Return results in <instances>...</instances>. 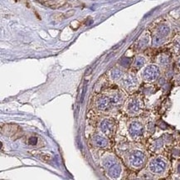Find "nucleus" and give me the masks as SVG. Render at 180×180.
Masks as SVG:
<instances>
[{"mask_svg":"<svg viewBox=\"0 0 180 180\" xmlns=\"http://www.w3.org/2000/svg\"><path fill=\"white\" fill-rule=\"evenodd\" d=\"M141 110V102L138 99L134 98L129 101L128 104V110L131 114H136Z\"/></svg>","mask_w":180,"mask_h":180,"instance_id":"6","label":"nucleus"},{"mask_svg":"<svg viewBox=\"0 0 180 180\" xmlns=\"http://www.w3.org/2000/svg\"><path fill=\"white\" fill-rule=\"evenodd\" d=\"M178 65H179L180 67V57H179V61H178Z\"/></svg>","mask_w":180,"mask_h":180,"instance_id":"21","label":"nucleus"},{"mask_svg":"<svg viewBox=\"0 0 180 180\" xmlns=\"http://www.w3.org/2000/svg\"><path fill=\"white\" fill-rule=\"evenodd\" d=\"M101 129L104 133H110L112 130V123L110 120H104L101 124Z\"/></svg>","mask_w":180,"mask_h":180,"instance_id":"10","label":"nucleus"},{"mask_svg":"<svg viewBox=\"0 0 180 180\" xmlns=\"http://www.w3.org/2000/svg\"><path fill=\"white\" fill-rule=\"evenodd\" d=\"M129 133L133 137L137 138L144 133V126L139 121H133L129 125Z\"/></svg>","mask_w":180,"mask_h":180,"instance_id":"4","label":"nucleus"},{"mask_svg":"<svg viewBox=\"0 0 180 180\" xmlns=\"http://www.w3.org/2000/svg\"><path fill=\"white\" fill-rule=\"evenodd\" d=\"M149 170L156 174H160L164 173L167 168V163L162 158H155L150 161L149 165Z\"/></svg>","mask_w":180,"mask_h":180,"instance_id":"2","label":"nucleus"},{"mask_svg":"<svg viewBox=\"0 0 180 180\" xmlns=\"http://www.w3.org/2000/svg\"><path fill=\"white\" fill-rule=\"evenodd\" d=\"M122 101V96L120 94H115L110 97V101L113 104H119Z\"/></svg>","mask_w":180,"mask_h":180,"instance_id":"16","label":"nucleus"},{"mask_svg":"<svg viewBox=\"0 0 180 180\" xmlns=\"http://www.w3.org/2000/svg\"><path fill=\"white\" fill-rule=\"evenodd\" d=\"M116 162H117V160H115L114 157H112V156H109V157H107L105 160H104L103 165H104V166H105L106 169H109L110 166H112V165H113L114 164H115Z\"/></svg>","mask_w":180,"mask_h":180,"instance_id":"13","label":"nucleus"},{"mask_svg":"<svg viewBox=\"0 0 180 180\" xmlns=\"http://www.w3.org/2000/svg\"><path fill=\"white\" fill-rule=\"evenodd\" d=\"M145 62H146V61H145V58H144V57L139 56V57H136L135 60H134V67H137V68H140V67H142L144 64H145Z\"/></svg>","mask_w":180,"mask_h":180,"instance_id":"14","label":"nucleus"},{"mask_svg":"<svg viewBox=\"0 0 180 180\" xmlns=\"http://www.w3.org/2000/svg\"><path fill=\"white\" fill-rule=\"evenodd\" d=\"M110 76H111V78L115 80V81H117V80H120L122 76H123V72L120 70V69H118V68H115L111 71V73H110Z\"/></svg>","mask_w":180,"mask_h":180,"instance_id":"12","label":"nucleus"},{"mask_svg":"<svg viewBox=\"0 0 180 180\" xmlns=\"http://www.w3.org/2000/svg\"><path fill=\"white\" fill-rule=\"evenodd\" d=\"M175 47H176V49H177L178 51H180V39L176 41V43H175Z\"/></svg>","mask_w":180,"mask_h":180,"instance_id":"20","label":"nucleus"},{"mask_svg":"<svg viewBox=\"0 0 180 180\" xmlns=\"http://www.w3.org/2000/svg\"><path fill=\"white\" fill-rule=\"evenodd\" d=\"M29 142L31 144H36V143L37 142V139L36 137H32L31 139H29Z\"/></svg>","mask_w":180,"mask_h":180,"instance_id":"19","label":"nucleus"},{"mask_svg":"<svg viewBox=\"0 0 180 180\" xmlns=\"http://www.w3.org/2000/svg\"><path fill=\"white\" fill-rule=\"evenodd\" d=\"M170 32V28L169 27L168 25H165V24H163V25L160 26V27L158 28V34H160L162 37H165L166 36H168Z\"/></svg>","mask_w":180,"mask_h":180,"instance_id":"11","label":"nucleus"},{"mask_svg":"<svg viewBox=\"0 0 180 180\" xmlns=\"http://www.w3.org/2000/svg\"><path fill=\"white\" fill-rule=\"evenodd\" d=\"M92 140L93 143L98 147H105L108 144L107 139L102 137V136H100V135H95L93 137Z\"/></svg>","mask_w":180,"mask_h":180,"instance_id":"9","label":"nucleus"},{"mask_svg":"<svg viewBox=\"0 0 180 180\" xmlns=\"http://www.w3.org/2000/svg\"><path fill=\"white\" fill-rule=\"evenodd\" d=\"M121 174V166L119 164L118 162H116L115 164H114L112 166H110L108 169V174L110 178L112 179H117L120 177V175Z\"/></svg>","mask_w":180,"mask_h":180,"instance_id":"7","label":"nucleus"},{"mask_svg":"<svg viewBox=\"0 0 180 180\" xmlns=\"http://www.w3.org/2000/svg\"><path fill=\"white\" fill-rule=\"evenodd\" d=\"M164 38H165L164 37H162L161 35L157 33V35H155L154 37V38H153V44H154V46L160 45L163 42V41H164Z\"/></svg>","mask_w":180,"mask_h":180,"instance_id":"15","label":"nucleus"},{"mask_svg":"<svg viewBox=\"0 0 180 180\" xmlns=\"http://www.w3.org/2000/svg\"><path fill=\"white\" fill-rule=\"evenodd\" d=\"M110 103H111L110 98L106 97V96H102V97H100L98 99L96 105H97L98 109L105 110V109L108 108Z\"/></svg>","mask_w":180,"mask_h":180,"instance_id":"8","label":"nucleus"},{"mask_svg":"<svg viewBox=\"0 0 180 180\" xmlns=\"http://www.w3.org/2000/svg\"><path fill=\"white\" fill-rule=\"evenodd\" d=\"M160 71L159 67L155 65H149L145 67L143 71V77L147 82H154L160 77Z\"/></svg>","mask_w":180,"mask_h":180,"instance_id":"1","label":"nucleus"},{"mask_svg":"<svg viewBox=\"0 0 180 180\" xmlns=\"http://www.w3.org/2000/svg\"><path fill=\"white\" fill-rule=\"evenodd\" d=\"M160 62L162 65H168L169 63V58L167 56H161L160 58Z\"/></svg>","mask_w":180,"mask_h":180,"instance_id":"17","label":"nucleus"},{"mask_svg":"<svg viewBox=\"0 0 180 180\" xmlns=\"http://www.w3.org/2000/svg\"><path fill=\"white\" fill-rule=\"evenodd\" d=\"M179 173H180V165H179Z\"/></svg>","mask_w":180,"mask_h":180,"instance_id":"22","label":"nucleus"},{"mask_svg":"<svg viewBox=\"0 0 180 180\" xmlns=\"http://www.w3.org/2000/svg\"><path fill=\"white\" fill-rule=\"evenodd\" d=\"M138 84H139L138 79L134 74H128V75H126L125 77H124L123 80H122V85L126 89H129V90L136 88Z\"/></svg>","mask_w":180,"mask_h":180,"instance_id":"5","label":"nucleus"},{"mask_svg":"<svg viewBox=\"0 0 180 180\" xmlns=\"http://www.w3.org/2000/svg\"><path fill=\"white\" fill-rule=\"evenodd\" d=\"M145 155L140 150L132 151L129 156V162L134 168H139L144 165Z\"/></svg>","mask_w":180,"mask_h":180,"instance_id":"3","label":"nucleus"},{"mask_svg":"<svg viewBox=\"0 0 180 180\" xmlns=\"http://www.w3.org/2000/svg\"><path fill=\"white\" fill-rule=\"evenodd\" d=\"M148 42H149V38L148 37H144L140 40L139 45L140 46H144L148 44Z\"/></svg>","mask_w":180,"mask_h":180,"instance_id":"18","label":"nucleus"}]
</instances>
